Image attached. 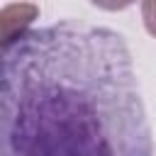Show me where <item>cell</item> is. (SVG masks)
Segmentation results:
<instances>
[{
	"label": "cell",
	"mask_w": 156,
	"mask_h": 156,
	"mask_svg": "<svg viewBox=\"0 0 156 156\" xmlns=\"http://www.w3.org/2000/svg\"><path fill=\"white\" fill-rule=\"evenodd\" d=\"M0 156H151L124 37L61 20L0 44Z\"/></svg>",
	"instance_id": "6da1fadb"
},
{
	"label": "cell",
	"mask_w": 156,
	"mask_h": 156,
	"mask_svg": "<svg viewBox=\"0 0 156 156\" xmlns=\"http://www.w3.org/2000/svg\"><path fill=\"white\" fill-rule=\"evenodd\" d=\"M141 20L146 32L156 39V0H141Z\"/></svg>",
	"instance_id": "7a4b0ae2"
},
{
	"label": "cell",
	"mask_w": 156,
	"mask_h": 156,
	"mask_svg": "<svg viewBox=\"0 0 156 156\" xmlns=\"http://www.w3.org/2000/svg\"><path fill=\"white\" fill-rule=\"evenodd\" d=\"M93 5H98L100 10H107V12H117V10H124L129 5H134L136 0H90Z\"/></svg>",
	"instance_id": "3957f363"
},
{
	"label": "cell",
	"mask_w": 156,
	"mask_h": 156,
	"mask_svg": "<svg viewBox=\"0 0 156 156\" xmlns=\"http://www.w3.org/2000/svg\"><path fill=\"white\" fill-rule=\"evenodd\" d=\"M0 44H2V29H0Z\"/></svg>",
	"instance_id": "277c9868"
}]
</instances>
